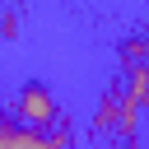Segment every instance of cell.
<instances>
[{
    "label": "cell",
    "instance_id": "obj_5",
    "mask_svg": "<svg viewBox=\"0 0 149 149\" xmlns=\"http://www.w3.org/2000/svg\"><path fill=\"white\" fill-rule=\"evenodd\" d=\"M144 61H149V33H144Z\"/></svg>",
    "mask_w": 149,
    "mask_h": 149
},
{
    "label": "cell",
    "instance_id": "obj_4",
    "mask_svg": "<svg viewBox=\"0 0 149 149\" xmlns=\"http://www.w3.org/2000/svg\"><path fill=\"white\" fill-rule=\"evenodd\" d=\"M121 149H144V144H135V140H126V144H121Z\"/></svg>",
    "mask_w": 149,
    "mask_h": 149
},
{
    "label": "cell",
    "instance_id": "obj_1",
    "mask_svg": "<svg viewBox=\"0 0 149 149\" xmlns=\"http://www.w3.org/2000/svg\"><path fill=\"white\" fill-rule=\"evenodd\" d=\"M14 116H19V126H37V130H56V126H61V107H56L51 88L37 84V79L19 88V98H14Z\"/></svg>",
    "mask_w": 149,
    "mask_h": 149
},
{
    "label": "cell",
    "instance_id": "obj_2",
    "mask_svg": "<svg viewBox=\"0 0 149 149\" xmlns=\"http://www.w3.org/2000/svg\"><path fill=\"white\" fill-rule=\"evenodd\" d=\"M0 149H70V135L56 130H37V126H9Z\"/></svg>",
    "mask_w": 149,
    "mask_h": 149
},
{
    "label": "cell",
    "instance_id": "obj_3",
    "mask_svg": "<svg viewBox=\"0 0 149 149\" xmlns=\"http://www.w3.org/2000/svg\"><path fill=\"white\" fill-rule=\"evenodd\" d=\"M5 130H9V121H5V116H0V144H5Z\"/></svg>",
    "mask_w": 149,
    "mask_h": 149
}]
</instances>
